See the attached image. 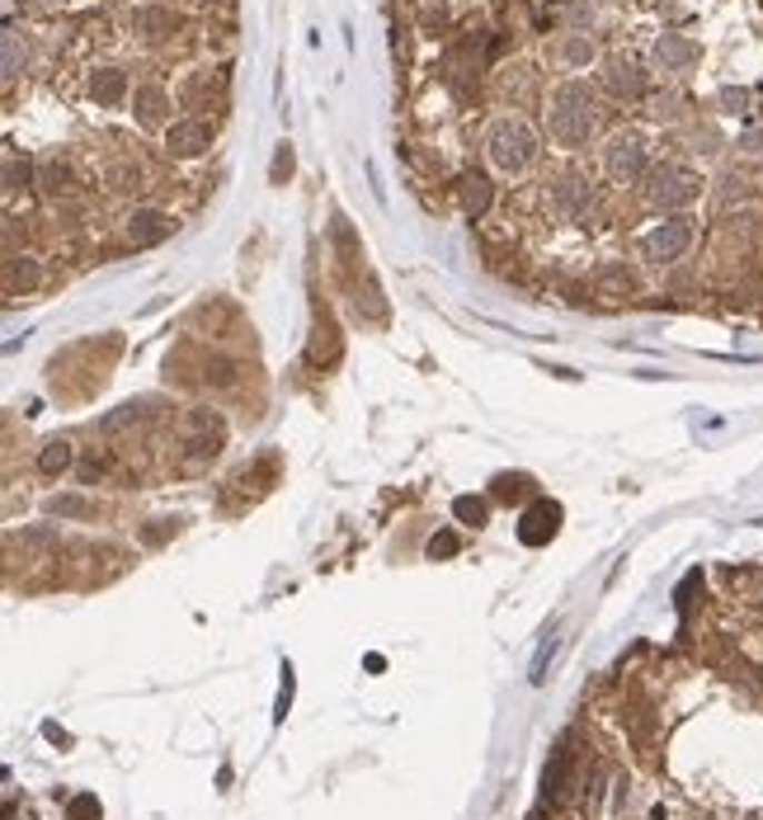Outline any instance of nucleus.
<instances>
[{
  "label": "nucleus",
  "mask_w": 763,
  "mask_h": 820,
  "mask_svg": "<svg viewBox=\"0 0 763 820\" xmlns=\"http://www.w3.org/2000/svg\"><path fill=\"white\" fill-rule=\"evenodd\" d=\"M542 128L556 151H585L598 128H604V109L598 95L579 81V76H561V81L542 99Z\"/></svg>",
  "instance_id": "obj_1"
},
{
  "label": "nucleus",
  "mask_w": 763,
  "mask_h": 820,
  "mask_svg": "<svg viewBox=\"0 0 763 820\" xmlns=\"http://www.w3.org/2000/svg\"><path fill=\"white\" fill-rule=\"evenodd\" d=\"M480 151H486V166L499 179H524L537 170L542 161V132L528 124L524 113H495L486 128H480Z\"/></svg>",
  "instance_id": "obj_2"
},
{
  "label": "nucleus",
  "mask_w": 763,
  "mask_h": 820,
  "mask_svg": "<svg viewBox=\"0 0 763 820\" xmlns=\"http://www.w3.org/2000/svg\"><path fill=\"white\" fill-rule=\"evenodd\" d=\"M598 170H604L608 185L632 189L651 175V142L641 128H613L598 147Z\"/></svg>",
  "instance_id": "obj_3"
},
{
  "label": "nucleus",
  "mask_w": 763,
  "mask_h": 820,
  "mask_svg": "<svg viewBox=\"0 0 763 820\" xmlns=\"http://www.w3.org/2000/svg\"><path fill=\"white\" fill-rule=\"evenodd\" d=\"M641 198H646V208H655V213H684L702 198V175H693L678 161L651 166V175L641 179Z\"/></svg>",
  "instance_id": "obj_4"
},
{
  "label": "nucleus",
  "mask_w": 763,
  "mask_h": 820,
  "mask_svg": "<svg viewBox=\"0 0 763 820\" xmlns=\"http://www.w3.org/2000/svg\"><path fill=\"white\" fill-rule=\"evenodd\" d=\"M693 236H697V227L688 213H665L660 223H651L636 236V255L646 259V265H674V259H684L693 250Z\"/></svg>",
  "instance_id": "obj_5"
},
{
  "label": "nucleus",
  "mask_w": 763,
  "mask_h": 820,
  "mask_svg": "<svg viewBox=\"0 0 763 820\" xmlns=\"http://www.w3.org/2000/svg\"><path fill=\"white\" fill-rule=\"evenodd\" d=\"M547 62L561 76H585L594 67H604V43L594 29H561L547 43Z\"/></svg>",
  "instance_id": "obj_6"
},
{
  "label": "nucleus",
  "mask_w": 763,
  "mask_h": 820,
  "mask_svg": "<svg viewBox=\"0 0 763 820\" xmlns=\"http://www.w3.org/2000/svg\"><path fill=\"white\" fill-rule=\"evenodd\" d=\"M697 62H702V48L688 33H660L651 43V71L665 76V81H684V76L697 71Z\"/></svg>",
  "instance_id": "obj_7"
},
{
  "label": "nucleus",
  "mask_w": 763,
  "mask_h": 820,
  "mask_svg": "<svg viewBox=\"0 0 763 820\" xmlns=\"http://www.w3.org/2000/svg\"><path fill=\"white\" fill-rule=\"evenodd\" d=\"M547 204H552V213L561 217V223H579V217H589V208H594V185H589L585 175L566 170V175L552 179Z\"/></svg>",
  "instance_id": "obj_8"
},
{
  "label": "nucleus",
  "mask_w": 763,
  "mask_h": 820,
  "mask_svg": "<svg viewBox=\"0 0 763 820\" xmlns=\"http://www.w3.org/2000/svg\"><path fill=\"white\" fill-rule=\"evenodd\" d=\"M128 113H132V124L142 128V132H166L170 128V90L166 86H156V81H137L132 86V99H128Z\"/></svg>",
  "instance_id": "obj_9"
},
{
  "label": "nucleus",
  "mask_w": 763,
  "mask_h": 820,
  "mask_svg": "<svg viewBox=\"0 0 763 820\" xmlns=\"http://www.w3.org/2000/svg\"><path fill=\"white\" fill-rule=\"evenodd\" d=\"M598 86H604V95H613V99H646L651 76H646V67H641L636 57L622 52V57H604Z\"/></svg>",
  "instance_id": "obj_10"
},
{
  "label": "nucleus",
  "mask_w": 763,
  "mask_h": 820,
  "mask_svg": "<svg viewBox=\"0 0 763 820\" xmlns=\"http://www.w3.org/2000/svg\"><path fill=\"white\" fill-rule=\"evenodd\" d=\"M175 213H166V208H132L128 213V223H123V231H128V241L132 246H166L170 236H175Z\"/></svg>",
  "instance_id": "obj_11"
},
{
  "label": "nucleus",
  "mask_w": 763,
  "mask_h": 820,
  "mask_svg": "<svg viewBox=\"0 0 763 820\" xmlns=\"http://www.w3.org/2000/svg\"><path fill=\"white\" fill-rule=\"evenodd\" d=\"M160 137H166V151L175 161H194V156H204L212 147V124H204V118H175Z\"/></svg>",
  "instance_id": "obj_12"
},
{
  "label": "nucleus",
  "mask_w": 763,
  "mask_h": 820,
  "mask_svg": "<svg viewBox=\"0 0 763 820\" xmlns=\"http://www.w3.org/2000/svg\"><path fill=\"white\" fill-rule=\"evenodd\" d=\"M90 99H95V105H105V109L128 105V99H132L128 71L123 67H99V71H90Z\"/></svg>",
  "instance_id": "obj_13"
},
{
  "label": "nucleus",
  "mask_w": 763,
  "mask_h": 820,
  "mask_svg": "<svg viewBox=\"0 0 763 820\" xmlns=\"http://www.w3.org/2000/svg\"><path fill=\"white\" fill-rule=\"evenodd\" d=\"M24 67H29V43L19 38V29H6L0 33V76H6V86H14Z\"/></svg>",
  "instance_id": "obj_14"
},
{
  "label": "nucleus",
  "mask_w": 763,
  "mask_h": 820,
  "mask_svg": "<svg viewBox=\"0 0 763 820\" xmlns=\"http://www.w3.org/2000/svg\"><path fill=\"white\" fill-rule=\"evenodd\" d=\"M457 198H462V213H467V217H480V213L490 208V198H495L490 175H462Z\"/></svg>",
  "instance_id": "obj_15"
},
{
  "label": "nucleus",
  "mask_w": 763,
  "mask_h": 820,
  "mask_svg": "<svg viewBox=\"0 0 763 820\" xmlns=\"http://www.w3.org/2000/svg\"><path fill=\"white\" fill-rule=\"evenodd\" d=\"M646 105H651L646 113L655 118V124H678V118H684V95H678V90H665V95H651V99H646Z\"/></svg>",
  "instance_id": "obj_16"
},
{
  "label": "nucleus",
  "mask_w": 763,
  "mask_h": 820,
  "mask_svg": "<svg viewBox=\"0 0 763 820\" xmlns=\"http://www.w3.org/2000/svg\"><path fill=\"white\" fill-rule=\"evenodd\" d=\"M19 284H24V288H33V284H38V265H33V255H14V259H10V269H6V293H10V297H19Z\"/></svg>",
  "instance_id": "obj_17"
},
{
  "label": "nucleus",
  "mask_w": 763,
  "mask_h": 820,
  "mask_svg": "<svg viewBox=\"0 0 763 820\" xmlns=\"http://www.w3.org/2000/svg\"><path fill=\"white\" fill-rule=\"evenodd\" d=\"M71 467V444L67 438H57V444H48L43 453H38V472L43 476H62Z\"/></svg>",
  "instance_id": "obj_18"
},
{
  "label": "nucleus",
  "mask_w": 763,
  "mask_h": 820,
  "mask_svg": "<svg viewBox=\"0 0 763 820\" xmlns=\"http://www.w3.org/2000/svg\"><path fill=\"white\" fill-rule=\"evenodd\" d=\"M90 510H95L90 500H86V495H71V491H62V495L48 500V514H52V518H86Z\"/></svg>",
  "instance_id": "obj_19"
},
{
  "label": "nucleus",
  "mask_w": 763,
  "mask_h": 820,
  "mask_svg": "<svg viewBox=\"0 0 763 820\" xmlns=\"http://www.w3.org/2000/svg\"><path fill=\"white\" fill-rule=\"evenodd\" d=\"M175 24H179V19L166 14V10H142V14H137V29H147V38H166Z\"/></svg>",
  "instance_id": "obj_20"
},
{
  "label": "nucleus",
  "mask_w": 763,
  "mask_h": 820,
  "mask_svg": "<svg viewBox=\"0 0 763 820\" xmlns=\"http://www.w3.org/2000/svg\"><path fill=\"white\" fill-rule=\"evenodd\" d=\"M735 151H740V161H763V124L740 132L735 137Z\"/></svg>",
  "instance_id": "obj_21"
},
{
  "label": "nucleus",
  "mask_w": 763,
  "mask_h": 820,
  "mask_svg": "<svg viewBox=\"0 0 763 820\" xmlns=\"http://www.w3.org/2000/svg\"><path fill=\"white\" fill-rule=\"evenodd\" d=\"M29 185V161H19V151H6V194H19Z\"/></svg>",
  "instance_id": "obj_22"
},
{
  "label": "nucleus",
  "mask_w": 763,
  "mask_h": 820,
  "mask_svg": "<svg viewBox=\"0 0 763 820\" xmlns=\"http://www.w3.org/2000/svg\"><path fill=\"white\" fill-rule=\"evenodd\" d=\"M716 109H721V113H745V109H750V90H740V86L716 90Z\"/></svg>",
  "instance_id": "obj_23"
},
{
  "label": "nucleus",
  "mask_w": 763,
  "mask_h": 820,
  "mask_svg": "<svg viewBox=\"0 0 763 820\" xmlns=\"http://www.w3.org/2000/svg\"><path fill=\"white\" fill-rule=\"evenodd\" d=\"M67 820H99V802H95L90 792L71 797V807H67Z\"/></svg>",
  "instance_id": "obj_24"
},
{
  "label": "nucleus",
  "mask_w": 763,
  "mask_h": 820,
  "mask_svg": "<svg viewBox=\"0 0 763 820\" xmlns=\"http://www.w3.org/2000/svg\"><path fill=\"white\" fill-rule=\"evenodd\" d=\"M284 175H293V147H288V142L274 151V170H269V179H274V185H284Z\"/></svg>",
  "instance_id": "obj_25"
},
{
  "label": "nucleus",
  "mask_w": 763,
  "mask_h": 820,
  "mask_svg": "<svg viewBox=\"0 0 763 820\" xmlns=\"http://www.w3.org/2000/svg\"><path fill=\"white\" fill-rule=\"evenodd\" d=\"M457 514L467 518V524H486V505H480V500H472V495L457 500Z\"/></svg>",
  "instance_id": "obj_26"
},
{
  "label": "nucleus",
  "mask_w": 763,
  "mask_h": 820,
  "mask_svg": "<svg viewBox=\"0 0 763 820\" xmlns=\"http://www.w3.org/2000/svg\"><path fill=\"white\" fill-rule=\"evenodd\" d=\"M62 185H67V170L57 166V161H48V166H43V189H48V194H57Z\"/></svg>",
  "instance_id": "obj_27"
},
{
  "label": "nucleus",
  "mask_w": 763,
  "mask_h": 820,
  "mask_svg": "<svg viewBox=\"0 0 763 820\" xmlns=\"http://www.w3.org/2000/svg\"><path fill=\"white\" fill-rule=\"evenodd\" d=\"M453 552H457V537H453V533L429 537V556H453Z\"/></svg>",
  "instance_id": "obj_28"
}]
</instances>
